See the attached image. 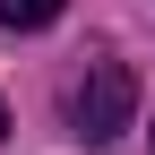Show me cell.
<instances>
[{"mask_svg":"<svg viewBox=\"0 0 155 155\" xmlns=\"http://www.w3.org/2000/svg\"><path fill=\"white\" fill-rule=\"evenodd\" d=\"M0 129H9V112H0Z\"/></svg>","mask_w":155,"mask_h":155,"instance_id":"obj_3","label":"cell"},{"mask_svg":"<svg viewBox=\"0 0 155 155\" xmlns=\"http://www.w3.org/2000/svg\"><path fill=\"white\" fill-rule=\"evenodd\" d=\"M61 9H69V0H0V26H9V35H35V26H52Z\"/></svg>","mask_w":155,"mask_h":155,"instance_id":"obj_2","label":"cell"},{"mask_svg":"<svg viewBox=\"0 0 155 155\" xmlns=\"http://www.w3.org/2000/svg\"><path fill=\"white\" fill-rule=\"evenodd\" d=\"M129 112H138V78H129L121 61H95V69L69 86V129H78L86 147H112V138L129 129Z\"/></svg>","mask_w":155,"mask_h":155,"instance_id":"obj_1","label":"cell"}]
</instances>
